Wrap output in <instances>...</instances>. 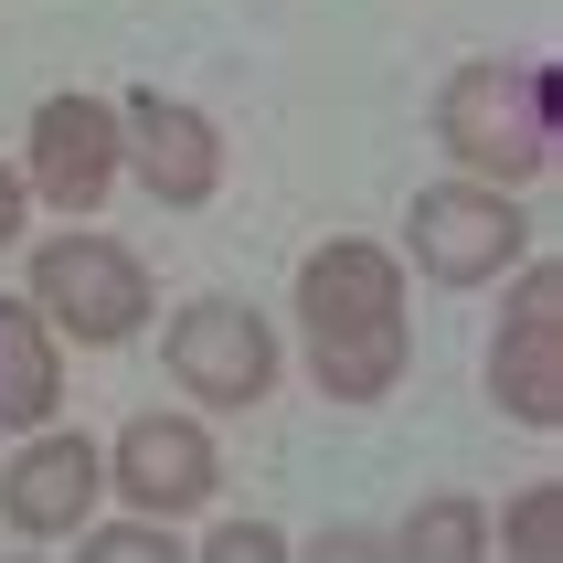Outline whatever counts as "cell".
I'll return each instance as SVG.
<instances>
[{
  "label": "cell",
  "mask_w": 563,
  "mask_h": 563,
  "mask_svg": "<svg viewBox=\"0 0 563 563\" xmlns=\"http://www.w3.org/2000/svg\"><path fill=\"white\" fill-rule=\"evenodd\" d=\"M383 553H415V563H478V553H489V510L457 500V489H426V500L405 510V532L383 542Z\"/></svg>",
  "instance_id": "7c38bea8"
},
{
  "label": "cell",
  "mask_w": 563,
  "mask_h": 563,
  "mask_svg": "<svg viewBox=\"0 0 563 563\" xmlns=\"http://www.w3.org/2000/svg\"><path fill=\"white\" fill-rule=\"evenodd\" d=\"M22 191H43L54 213L86 223L118 191V107L107 96H43L32 139H22Z\"/></svg>",
  "instance_id": "52a82bcc"
},
{
  "label": "cell",
  "mask_w": 563,
  "mask_h": 563,
  "mask_svg": "<svg viewBox=\"0 0 563 563\" xmlns=\"http://www.w3.org/2000/svg\"><path fill=\"white\" fill-rule=\"evenodd\" d=\"M118 170H139L170 213H191V202H213V181H223V139H213V118H202L191 96L139 86V96H118Z\"/></svg>",
  "instance_id": "ba28073f"
},
{
  "label": "cell",
  "mask_w": 563,
  "mask_h": 563,
  "mask_svg": "<svg viewBox=\"0 0 563 563\" xmlns=\"http://www.w3.org/2000/svg\"><path fill=\"white\" fill-rule=\"evenodd\" d=\"M437 139L457 159V181L521 191L553 170V75L542 64H457L437 86Z\"/></svg>",
  "instance_id": "7a4b0ae2"
},
{
  "label": "cell",
  "mask_w": 563,
  "mask_h": 563,
  "mask_svg": "<svg viewBox=\"0 0 563 563\" xmlns=\"http://www.w3.org/2000/svg\"><path fill=\"white\" fill-rule=\"evenodd\" d=\"M150 309H159V287L128 245H107L86 223L54 234V245H32V319L43 330H75L86 351H118V341L150 330Z\"/></svg>",
  "instance_id": "3957f363"
},
{
  "label": "cell",
  "mask_w": 563,
  "mask_h": 563,
  "mask_svg": "<svg viewBox=\"0 0 563 563\" xmlns=\"http://www.w3.org/2000/svg\"><path fill=\"white\" fill-rule=\"evenodd\" d=\"M96 500H107V457H96L86 437H64V426H43V437L0 468V521L22 542H75L96 521Z\"/></svg>",
  "instance_id": "30bf717a"
},
{
  "label": "cell",
  "mask_w": 563,
  "mask_h": 563,
  "mask_svg": "<svg viewBox=\"0 0 563 563\" xmlns=\"http://www.w3.org/2000/svg\"><path fill=\"white\" fill-rule=\"evenodd\" d=\"M298 341L330 405H383L405 383V266L362 234H330L298 266Z\"/></svg>",
  "instance_id": "6da1fadb"
},
{
  "label": "cell",
  "mask_w": 563,
  "mask_h": 563,
  "mask_svg": "<svg viewBox=\"0 0 563 563\" xmlns=\"http://www.w3.org/2000/svg\"><path fill=\"white\" fill-rule=\"evenodd\" d=\"M86 563H170L181 553V521H139V510H128V521H86Z\"/></svg>",
  "instance_id": "5bb4252c"
},
{
  "label": "cell",
  "mask_w": 563,
  "mask_h": 563,
  "mask_svg": "<svg viewBox=\"0 0 563 563\" xmlns=\"http://www.w3.org/2000/svg\"><path fill=\"white\" fill-rule=\"evenodd\" d=\"M489 405H500L510 426H532V437L563 426V277L542 255L521 266L500 330H489Z\"/></svg>",
  "instance_id": "277c9868"
},
{
  "label": "cell",
  "mask_w": 563,
  "mask_h": 563,
  "mask_svg": "<svg viewBox=\"0 0 563 563\" xmlns=\"http://www.w3.org/2000/svg\"><path fill=\"white\" fill-rule=\"evenodd\" d=\"M22 202H32V191H22V170L0 159V245H22Z\"/></svg>",
  "instance_id": "2e32d148"
},
{
  "label": "cell",
  "mask_w": 563,
  "mask_h": 563,
  "mask_svg": "<svg viewBox=\"0 0 563 563\" xmlns=\"http://www.w3.org/2000/svg\"><path fill=\"white\" fill-rule=\"evenodd\" d=\"M213 437L191 426V415H128L118 457H107V489H118L139 521H191V510H213Z\"/></svg>",
  "instance_id": "9c48e42d"
},
{
  "label": "cell",
  "mask_w": 563,
  "mask_h": 563,
  "mask_svg": "<svg viewBox=\"0 0 563 563\" xmlns=\"http://www.w3.org/2000/svg\"><path fill=\"white\" fill-rule=\"evenodd\" d=\"M489 542H500V553H521V563H553V553H563V489H553V478L510 489V521H500Z\"/></svg>",
  "instance_id": "4fadbf2b"
},
{
  "label": "cell",
  "mask_w": 563,
  "mask_h": 563,
  "mask_svg": "<svg viewBox=\"0 0 563 563\" xmlns=\"http://www.w3.org/2000/svg\"><path fill=\"white\" fill-rule=\"evenodd\" d=\"M64 405V351L32 319V298H0V426L43 437V415Z\"/></svg>",
  "instance_id": "8fae6325"
},
{
  "label": "cell",
  "mask_w": 563,
  "mask_h": 563,
  "mask_svg": "<svg viewBox=\"0 0 563 563\" xmlns=\"http://www.w3.org/2000/svg\"><path fill=\"white\" fill-rule=\"evenodd\" d=\"M202 553H213V563H277L287 532H277V521H213V532H202Z\"/></svg>",
  "instance_id": "9a60e30c"
},
{
  "label": "cell",
  "mask_w": 563,
  "mask_h": 563,
  "mask_svg": "<svg viewBox=\"0 0 563 563\" xmlns=\"http://www.w3.org/2000/svg\"><path fill=\"white\" fill-rule=\"evenodd\" d=\"M159 351H170V383H181L191 405H255L266 383H277V330L245 309V298H191V309H170V330H159Z\"/></svg>",
  "instance_id": "8992f818"
},
{
  "label": "cell",
  "mask_w": 563,
  "mask_h": 563,
  "mask_svg": "<svg viewBox=\"0 0 563 563\" xmlns=\"http://www.w3.org/2000/svg\"><path fill=\"white\" fill-rule=\"evenodd\" d=\"M521 202L510 191H478V181H437V191H415V213H405V255L426 266L437 287H489L521 266Z\"/></svg>",
  "instance_id": "5b68a950"
}]
</instances>
